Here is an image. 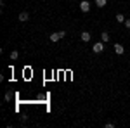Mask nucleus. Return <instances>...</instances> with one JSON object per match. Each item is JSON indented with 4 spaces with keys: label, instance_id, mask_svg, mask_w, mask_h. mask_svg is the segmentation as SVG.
Here are the masks:
<instances>
[{
    "label": "nucleus",
    "instance_id": "nucleus-1",
    "mask_svg": "<svg viewBox=\"0 0 130 128\" xmlns=\"http://www.w3.org/2000/svg\"><path fill=\"white\" fill-rule=\"evenodd\" d=\"M92 50H94V54H101V52L104 50V42H102V40H101V42H95L94 47H92Z\"/></svg>",
    "mask_w": 130,
    "mask_h": 128
},
{
    "label": "nucleus",
    "instance_id": "nucleus-2",
    "mask_svg": "<svg viewBox=\"0 0 130 128\" xmlns=\"http://www.w3.org/2000/svg\"><path fill=\"white\" fill-rule=\"evenodd\" d=\"M80 10L82 12H89L90 10V2L89 0H82L80 2Z\"/></svg>",
    "mask_w": 130,
    "mask_h": 128
},
{
    "label": "nucleus",
    "instance_id": "nucleus-3",
    "mask_svg": "<svg viewBox=\"0 0 130 128\" xmlns=\"http://www.w3.org/2000/svg\"><path fill=\"white\" fill-rule=\"evenodd\" d=\"M115 52H116L118 56H121V54L125 52V47H123L121 43H115Z\"/></svg>",
    "mask_w": 130,
    "mask_h": 128
},
{
    "label": "nucleus",
    "instance_id": "nucleus-4",
    "mask_svg": "<svg viewBox=\"0 0 130 128\" xmlns=\"http://www.w3.org/2000/svg\"><path fill=\"white\" fill-rule=\"evenodd\" d=\"M18 19H19L21 23H26V21L30 19V14H28V12L24 10V12H21V14H19V17H18Z\"/></svg>",
    "mask_w": 130,
    "mask_h": 128
},
{
    "label": "nucleus",
    "instance_id": "nucleus-5",
    "mask_svg": "<svg viewBox=\"0 0 130 128\" xmlns=\"http://www.w3.org/2000/svg\"><path fill=\"white\" fill-rule=\"evenodd\" d=\"M109 33H108V31H104V33H101V40H102V42H104V43H108V42H109Z\"/></svg>",
    "mask_w": 130,
    "mask_h": 128
},
{
    "label": "nucleus",
    "instance_id": "nucleus-6",
    "mask_svg": "<svg viewBox=\"0 0 130 128\" xmlns=\"http://www.w3.org/2000/svg\"><path fill=\"white\" fill-rule=\"evenodd\" d=\"M80 36H82V42H89V40H90V33H89V31H82Z\"/></svg>",
    "mask_w": 130,
    "mask_h": 128
},
{
    "label": "nucleus",
    "instance_id": "nucleus-7",
    "mask_svg": "<svg viewBox=\"0 0 130 128\" xmlns=\"http://www.w3.org/2000/svg\"><path fill=\"white\" fill-rule=\"evenodd\" d=\"M59 40H61L59 31H57V33H52V35H50V42H59Z\"/></svg>",
    "mask_w": 130,
    "mask_h": 128
},
{
    "label": "nucleus",
    "instance_id": "nucleus-8",
    "mask_svg": "<svg viewBox=\"0 0 130 128\" xmlns=\"http://www.w3.org/2000/svg\"><path fill=\"white\" fill-rule=\"evenodd\" d=\"M106 4H108V0H95V5H97L99 9H102V7H104Z\"/></svg>",
    "mask_w": 130,
    "mask_h": 128
},
{
    "label": "nucleus",
    "instance_id": "nucleus-9",
    "mask_svg": "<svg viewBox=\"0 0 130 128\" xmlns=\"http://www.w3.org/2000/svg\"><path fill=\"white\" fill-rule=\"evenodd\" d=\"M18 57H19V52H18V50H12V52H10V59L16 61Z\"/></svg>",
    "mask_w": 130,
    "mask_h": 128
},
{
    "label": "nucleus",
    "instance_id": "nucleus-10",
    "mask_svg": "<svg viewBox=\"0 0 130 128\" xmlns=\"http://www.w3.org/2000/svg\"><path fill=\"white\" fill-rule=\"evenodd\" d=\"M116 21L118 23H125V16L123 14H116Z\"/></svg>",
    "mask_w": 130,
    "mask_h": 128
},
{
    "label": "nucleus",
    "instance_id": "nucleus-11",
    "mask_svg": "<svg viewBox=\"0 0 130 128\" xmlns=\"http://www.w3.org/2000/svg\"><path fill=\"white\" fill-rule=\"evenodd\" d=\"M106 128H115V123H106Z\"/></svg>",
    "mask_w": 130,
    "mask_h": 128
},
{
    "label": "nucleus",
    "instance_id": "nucleus-12",
    "mask_svg": "<svg viewBox=\"0 0 130 128\" xmlns=\"http://www.w3.org/2000/svg\"><path fill=\"white\" fill-rule=\"evenodd\" d=\"M125 26H127V28H130V19H125Z\"/></svg>",
    "mask_w": 130,
    "mask_h": 128
}]
</instances>
